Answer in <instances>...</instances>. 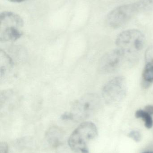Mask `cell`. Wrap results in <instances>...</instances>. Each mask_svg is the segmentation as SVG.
Returning <instances> with one entry per match:
<instances>
[{"label": "cell", "instance_id": "obj_1", "mask_svg": "<svg viewBox=\"0 0 153 153\" xmlns=\"http://www.w3.org/2000/svg\"><path fill=\"white\" fill-rule=\"evenodd\" d=\"M98 135L96 125L90 121L81 124L72 132L68 139L71 149L77 153H90L88 144Z\"/></svg>", "mask_w": 153, "mask_h": 153}, {"label": "cell", "instance_id": "obj_2", "mask_svg": "<svg viewBox=\"0 0 153 153\" xmlns=\"http://www.w3.org/2000/svg\"><path fill=\"white\" fill-rule=\"evenodd\" d=\"M23 22L18 14L4 11L0 16V40L1 42L15 41L22 35Z\"/></svg>", "mask_w": 153, "mask_h": 153}, {"label": "cell", "instance_id": "obj_3", "mask_svg": "<svg viewBox=\"0 0 153 153\" xmlns=\"http://www.w3.org/2000/svg\"><path fill=\"white\" fill-rule=\"evenodd\" d=\"M146 11L143 0L134 3L116 7L107 16V22L111 27L116 28L123 26L130 19L139 13Z\"/></svg>", "mask_w": 153, "mask_h": 153}, {"label": "cell", "instance_id": "obj_4", "mask_svg": "<svg viewBox=\"0 0 153 153\" xmlns=\"http://www.w3.org/2000/svg\"><path fill=\"white\" fill-rule=\"evenodd\" d=\"M101 100L97 94L89 93L79 98L68 112L70 120H81L92 115L99 108Z\"/></svg>", "mask_w": 153, "mask_h": 153}, {"label": "cell", "instance_id": "obj_5", "mask_svg": "<svg viewBox=\"0 0 153 153\" xmlns=\"http://www.w3.org/2000/svg\"><path fill=\"white\" fill-rule=\"evenodd\" d=\"M144 36L138 30L132 29L123 31L116 39L118 49L124 54L134 55L140 52L144 45Z\"/></svg>", "mask_w": 153, "mask_h": 153}, {"label": "cell", "instance_id": "obj_6", "mask_svg": "<svg viewBox=\"0 0 153 153\" xmlns=\"http://www.w3.org/2000/svg\"><path fill=\"white\" fill-rule=\"evenodd\" d=\"M127 89L126 81L125 77L116 76L105 85L102 89V97L107 103L116 104L125 99Z\"/></svg>", "mask_w": 153, "mask_h": 153}, {"label": "cell", "instance_id": "obj_7", "mask_svg": "<svg viewBox=\"0 0 153 153\" xmlns=\"http://www.w3.org/2000/svg\"><path fill=\"white\" fill-rule=\"evenodd\" d=\"M124 56V53L119 49L109 52L101 59L99 71L102 74L114 72L121 65Z\"/></svg>", "mask_w": 153, "mask_h": 153}, {"label": "cell", "instance_id": "obj_8", "mask_svg": "<svg viewBox=\"0 0 153 153\" xmlns=\"http://www.w3.org/2000/svg\"><path fill=\"white\" fill-rule=\"evenodd\" d=\"M46 136L49 143L53 147H57L62 143L63 133L61 129L57 127L49 128L46 133Z\"/></svg>", "mask_w": 153, "mask_h": 153}, {"label": "cell", "instance_id": "obj_9", "mask_svg": "<svg viewBox=\"0 0 153 153\" xmlns=\"http://www.w3.org/2000/svg\"><path fill=\"white\" fill-rule=\"evenodd\" d=\"M0 58H1V77H4L7 74L9 73L12 69L13 66L12 60L4 52L1 51L0 53Z\"/></svg>", "mask_w": 153, "mask_h": 153}, {"label": "cell", "instance_id": "obj_10", "mask_svg": "<svg viewBox=\"0 0 153 153\" xmlns=\"http://www.w3.org/2000/svg\"><path fill=\"white\" fill-rule=\"evenodd\" d=\"M143 86L145 88L150 86L153 82V59L147 63L143 73Z\"/></svg>", "mask_w": 153, "mask_h": 153}, {"label": "cell", "instance_id": "obj_11", "mask_svg": "<svg viewBox=\"0 0 153 153\" xmlns=\"http://www.w3.org/2000/svg\"><path fill=\"white\" fill-rule=\"evenodd\" d=\"M135 117L137 118L141 119L144 122L145 126L146 128L150 129L152 127L153 120L152 115L146 112L144 110L139 109L135 112Z\"/></svg>", "mask_w": 153, "mask_h": 153}, {"label": "cell", "instance_id": "obj_12", "mask_svg": "<svg viewBox=\"0 0 153 153\" xmlns=\"http://www.w3.org/2000/svg\"><path fill=\"white\" fill-rule=\"evenodd\" d=\"M128 136L137 143L140 142L142 139L141 134L139 131L137 130L131 131L128 135Z\"/></svg>", "mask_w": 153, "mask_h": 153}, {"label": "cell", "instance_id": "obj_13", "mask_svg": "<svg viewBox=\"0 0 153 153\" xmlns=\"http://www.w3.org/2000/svg\"><path fill=\"white\" fill-rule=\"evenodd\" d=\"M8 146L5 142H1L0 143V153H8Z\"/></svg>", "mask_w": 153, "mask_h": 153}, {"label": "cell", "instance_id": "obj_14", "mask_svg": "<svg viewBox=\"0 0 153 153\" xmlns=\"http://www.w3.org/2000/svg\"><path fill=\"white\" fill-rule=\"evenodd\" d=\"M144 110L150 115H153V105H148L145 107Z\"/></svg>", "mask_w": 153, "mask_h": 153}, {"label": "cell", "instance_id": "obj_15", "mask_svg": "<svg viewBox=\"0 0 153 153\" xmlns=\"http://www.w3.org/2000/svg\"><path fill=\"white\" fill-rule=\"evenodd\" d=\"M12 2H22L24 1H27V0H8Z\"/></svg>", "mask_w": 153, "mask_h": 153}, {"label": "cell", "instance_id": "obj_16", "mask_svg": "<svg viewBox=\"0 0 153 153\" xmlns=\"http://www.w3.org/2000/svg\"><path fill=\"white\" fill-rule=\"evenodd\" d=\"M143 153H153V152H152V151H148V152H144Z\"/></svg>", "mask_w": 153, "mask_h": 153}]
</instances>
